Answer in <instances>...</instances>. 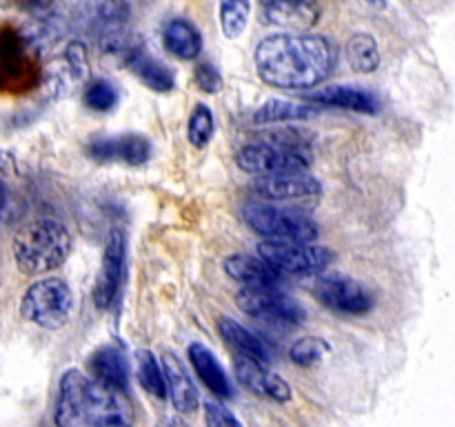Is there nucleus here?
Segmentation results:
<instances>
[{
	"label": "nucleus",
	"mask_w": 455,
	"mask_h": 427,
	"mask_svg": "<svg viewBox=\"0 0 455 427\" xmlns=\"http://www.w3.org/2000/svg\"><path fill=\"white\" fill-rule=\"evenodd\" d=\"M364 3H369L371 7H378V9H385L387 7V0H364Z\"/></svg>",
	"instance_id": "e433bc0d"
},
{
	"label": "nucleus",
	"mask_w": 455,
	"mask_h": 427,
	"mask_svg": "<svg viewBox=\"0 0 455 427\" xmlns=\"http://www.w3.org/2000/svg\"><path fill=\"white\" fill-rule=\"evenodd\" d=\"M98 47H100V52L105 53V56L118 58V60L127 62L138 49H142V43L140 38H138V34L129 31L127 27H120V29H114L109 31V34L100 36V38H98Z\"/></svg>",
	"instance_id": "c85d7f7f"
},
{
	"label": "nucleus",
	"mask_w": 455,
	"mask_h": 427,
	"mask_svg": "<svg viewBox=\"0 0 455 427\" xmlns=\"http://www.w3.org/2000/svg\"><path fill=\"white\" fill-rule=\"evenodd\" d=\"M74 310V294L67 280L49 276L29 285L20 301L22 318L43 329H58L69 323Z\"/></svg>",
	"instance_id": "423d86ee"
},
{
	"label": "nucleus",
	"mask_w": 455,
	"mask_h": 427,
	"mask_svg": "<svg viewBox=\"0 0 455 427\" xmlns=\"http://www.w3.org/2000/svg\"><path fill=\"white\" fill-rule=\"evenodd\" d=\"M235 302L243 314L274 327H296L307 318L305 307L283 289L243 287V292L235 294Z\"/></svg>",
	"instance_id": "0eeeda50"
},
{
	"label": "nucleus",
	"mask_w": 455,
	"mask_h": 427,
	"mask_svg": "<svg viewBox=\"0 0 455 427\" xmlns=\"http://www.w3.org/2000/svg\"><path fill=\"white\" fill-rule=\"evenodd\" d=\"M163 43L164 49L180 60H194L203 52V36L185 18H172L164 25Z\"/></svg>",
	"instance_id": "b1692460"
},
{
	"label": "nucleus",
	"mask_w": 455,
	"mask_h": 427,
	"mask_svg": "<svg viewBox=\"0 0 455 427\" xmlns=\"http://www.w3.org/2000/svg\"><path fill=\"white\" fill-rule=\"evenodd\" d=\"M87 154L93 160H102V163H127V165H142L149 160L151 145L145 136L138 133H123V136H109L98 138V141L89 142Z\"/></svg>",
	"instance_id": "dca6fc26"
},
{
	"label": "nucleus",
	"mask_w": 455,
	"mask_h": 427,
	"mask_svg": "<svg viewBox=\"0 0 455 427\" xmlns=\"http://www.w3.org/2000/svg\"><path fill=\"white\" fill-rule=\"evenodd\" d=\"M234 372L240 385L247 387L256 396H265V399L275 400V403L291 400V385L280 374L271 372L267 363L238 356L234 360Z\"/></svg>",
	"instance_id": "2eb2a0df"
},
{
	"label": "nucleus",
	"mask_w": 455,
	"mask_h": 427,
	"mask_svg": "<svg viewBox=\"0 0 455 427\" xmlns=\"http://www.w3.org/2000/svg\"><path fill=\"white\" fill-rule=\"evenodd\" d=\"M218 18H220L222 34L235 40L247 29L249 18H251V0H220Z\"/></svg>",
	"instance_id": "cd10ccee"
},
{
	"label": "nucleus",
	"mask_w": 455,
	"mask_h": 427,
	"mask_svg": "<svg viewBox=\"0 0 455 427\" xmlns=\"http://www.w3.org/2000/svg\"><path fill=\"white\" fill-rule=\"evenodd\" d=\"M36 53L20 38L18 31L0 34V87L18 89L31 83V71L36 65Z\"/></svg>",
	"instance_id": "4468645a"
},
{
	"label": "nucleus",
	"mask_w": 455,
	"mask_h": 427,
	"mask_svg": "<svg viewBox=\"0 0 455 427\" xmlns=\"http://www.w3.org/2000/svg\"><path fill=\"white\" fill-rule=\"evenodd\" d=\"M132 9L127 0H78L71 12L69 27L83 38H100L109 31L127 27Z\"/></svg>",
	"instance_id": "1a4fd4ad"
},
{
	"label": "nucleus",
	"mask_w": 455,
	"mask_h": 427,
	"mask_svg": "<svg viewBox=\"0 0 455 427\" xmlns=\"http://www.w3.org/2000/svg\"><path fill=\"white\" fill-rule=\"evenodd\" d=\"M314 296L340 314L360 316L373 307V296L363 283L345 274H324L315 280Z\"/></svg>",
	"instance_id": "9b49d317"
},
{
	"label": "nucleus",
	"mask_w": 455,
	"mask_h": 427,
	"mask_svg": "<svg viewBox=\"0 0 455 427\" xmlns=\"http://www.w3.org/2000/svg\"><path fill=\"white\" fill-rule=\"evenodd\" d=\"M258 256L284 276H318L333 262V252L315 240L267 238L258 245Z\"/></svg>",
	"instance_id": "39448f33"
},
{
	"label": "nucleus",
	"mask_w": 455,
	"mask_h": 427,
	"mask_svg": "<svg viewBox=\"0 0 455 427\" xmlns=\"http://www.w3.org/2000/svg\"><path fill=\"white\" fill-rule=\"evenodd\" d=\"M124 265H127V234L120 227H111L105 240L96 287H93V302L98 310H109L116 302L124 278Z\"/></svg>",
	"instance_id": "9d476101"
},
{
	"label": "nucleus",
	"mask_w": 455,
	"mask_h": 427,
	"mask_svg": "<svg viewBox=\"0 0 455 427\" xmlns=\"http://www.w3.org/2000/svg\"><path fill=\"white\" fill-rule=\"evenodd\" d=\"M329 351H331V345H329L324 338L307 336L293 342L289 354H291L293 363L300 365V367H314V365H318Z\"/></svg>",
	"instance_id": "2f4dec72"
},
{
	"label": "nucleus",
	"mask_w": 455,
	"mask_h": 427,
	"mask_svg": "<svg viewBox=\"0 0 455 427\" xmlns=\"http://www.w3.org/2000/svg\"><path fill=\"white\" fill-rule=\"evenodd\" d=\"M89 372L93 374L98 383L111 387V390L127 391L129 390V365L123 351L114 345H102L93 351L89 359Z\"/></svg>",
	"instance_id": "4be33fe9"
},
{
	"label": "nucleus",
	"mask_w": 455,
	"mask_h": 427,
	"mask_svg": "<svg viewBox=\"0 0 455 427\" xmlns=\"http://www.w3.org/2000/svg\"><path fill=\"white\" fill-rule=\"evenodd\" d=\"M71 245L74 240L62 222L40 218L18 231L13 238V258L22 274H47L69 258Z\"/></svg>",
	"instance_id": "7ed1b4c3"
},
{
	"label": "nucleus",
	"mask_w": 455,
	"mask_h": 427,
	"mask_svg": "<svg viewBox=\"0 0 455 427\" xmlns=\"http://www.w3.org/2000/svg\"><path fill=\"white\" fill-rule=\"evenodd\" d=\"M204 421H207V425H213V427L240 425L238 418H235L229 409H225V405L213 403V400L204 403Z\"/></svg>",
	"instance_id": "f704fd0d"
},
{
	"label": "nucleus",
	"mask_w": 455,
	"mask_h": 427,
	"mask_svg": "<svg viewBox=\"0 0 455 427\" xmlns=\"http://www.w3.org/2000/svg\"><path fill=\"white\" fill-rule=\"evenodd\" d=\"M318 116V109L302 102L283 101V98H271L265 105L253 111V123L256 125H283V123H298V120H309Z\"/></svg>",
	"instance_id": "a878e982"
},
{
	"label": "nucleus",
	"mask_w": 455,
	"mask_h": 427,
	"mask_svg": "<svg viewBox=\"0 0 455 427\" xmlns=\"http://www.w3.org/2000/svg\"><path fill=\"white\" fill-rule=\"evenodd\" d=\"M225 271L243 287L283 289L284 285V274L271 267L265 258L249 256V254H234L227 258Z\"/></svg>",
	"instance_id": "f3484780"
},
{
	"label": "nucleus",
	"mask_w": 455,
	"mask_h": 427,
	"mask_svg": "<svg viewBox=\"0 0 455 427\" xmlns=\"http://www.w3.org/2000/svg\"><path fill=\"white\" fill-rule=\"evenodd\" d=\"M89 62L87 52H84L83 43H69L65 53L53 58L43 71V92L44 96L56 101V98L69 96L80 83L87 80Z\"/></svg>",
	"instance_id": "f8f14e48"
},
{
	"label": "nucleus",
	"mask_w": 455,
	"mask_h": 427,
	"mask_svg": "<svg viewBox=\"0 0 455 427\" xmlns=\"http://www.w3.org/2000/svg\"><path fill=\"white\" fill-rule=\"evenodd\" d=\"M256 71L278 89H314L331 76L338 49L320 34H274L256 47Z\"/></svg>",
	"instance_id": "f257e3e1"
},
{
	"label": "nucleus",
	"mask_w": 455,
	"mask_h": 427,
	"mask_svg": "<svg viewBox=\"0 0 455 427\" xmlns=\"http://www.w3.org/2000/svg\"><path fill=\"white\" fill-rule=\"evenodd\" d=\"M238 167L243 172L253 173V176H271V173H287V172H307L311 165L309 154L289 147L275 145V142H251L244 145L235 156Z\"/></svg>",
	"instance_id": "6e6552de"
},
{
	"label": "nucleus",
	"mask_w": 455,
	"mask_h": 427,
	"mask_svg": "<svg viewBox=\"0 0 455 427\" xmlns=\"http://www.w3.org/2000/svg\"><path fill=\"white\" fill-rule=\"evenodd\" d=\"M136 372L140 385L149 391L156 399H164L167 390H164V376L163 367L156 360V356L149 350H138L136 351Z\"/></svg>",
	"instance_id": "c756f323"
},
{
	"label": "nucleus",
	"mask_w": 455,
	"mask_h": 427,
	"mask_svg": "<svg viewBox=\"0 0 455 427\" xmlns=\"http://www.w3.org/2000/svg\"><path fill=\"white\" fill-rule=\"evenodd\" d=\"M187 356H189V363L194 367V372L198 374L200 381L207 385L209 391H213L218 399H231L234 396L231 378L227 376L220 360L216 359V354L207 345H203V342H191L187 347Z\"/></svg>",
	"instance_id": "412c9836"
},
{
	"label": "nucleus",
	"mask_w": 455,
	"mask_h": 427,
	"mask_svg": "<svg viewBox=\"0 0 455 427\" xmlns=\"http://www.w3.org/2000/svg\"><path fill=\"white\" fill-rule=\"evenodd\" d=\"M53 421L60 427H109L129 425L133 416L123 391L78 369H67L58 385Z\"/></svg>",
	"instance_id": "f03ea898"
},
{
	"label": "nucleus",
	"mask_w": 455,
	"mask_h": 427,
	"mask_svg": "<svg viewBox=\"0 0 455 427\" xmlns=\"http://www.w3.org/2000/svg\"><path fill=\"white\" fill-rule=\"evenodd\" d=\"M218 332L225 338L227 345L238 351L240 356H244V359L260 360V363L267 365L271 363L269 345L258 334H253L251 329L240 325L238 320L229 318V316H222V318H218Z\"/></svg>",
	"instance_id": "5701e85b"
},
{
	"label": "nucleus",
	"mask_w": 455,
	"mask_h": 427,
	"mask_svg": "<svg viewBox=\"0 0 455 427\" xmlns=\"http://www.w3.org/2000/svg\"><path fill=\"white\" fill-rule=\"evenodd\" d=\"M347 60L351 69L360 74H371L380 65V49L371 34H355L347 43Z\"/></svg>",
	"instance_id": "bb28decb"
},
{
	"label": "nucleus",
	"mask_w": 455,
	"mask_h": 427,
	"mask_svg": "<svg viewBox=\"0 0 455 427\" xmlns=\"http://www.w3.org/2000/svg\"><path fill=\"white\" fill-rule=\"evenodd\" d=\"M118 102V92L105 78H96L84 87V105L92 111H109Z\"/></svg>",
	"instance_id": "473e14b6"
},
{
	"label": "nucleus",
	"mask_w": 455,
	"mask_h": 427,
	"mask_svg": "<svg viewBox=\"0 0 455 427\" xmlns=\"http://www.w3.org/2000/svg\"><path fill=\"white\" fill-rule=\"evenodd\" d=\"M309 101L315 105L338 107V109L358 111V114L380 111V101L371 92H367L364 87H355V85H331V87L309 93Z\"/></svg>",
	"instance_id": "aec40b11"
},
{
	"label": "nucleus",
	"mask_w": 455,
	"mask_h": 427,
	"mask_svg": "<svg viewBox=\"0 0 455 427\" xmlns=\"http://www.w3.org/2000/svg\"><path fill=\"white\" fill-rule=\"evenodd\" d=\"M213 125H216L213 111L207 105H203V102H198L194 111H191L189 123H187V138H189L191 145L198 147V149L207 147L213 136Z\"/></svg>",
	"instance_id": "7c9ffc66"
},
{
	"label": "nucleus",
	"mask_w": 455,
	"mask_h": 427,
	"mask_svg": "<svg viewBox=\"0 0 455 427\" xmlns=\"http://www.w3.org/2000/svg\"><path fill=\"white\" fill-rule=\"evenodd\" d=\"M196 83H198L200 92L216 93L222 87V76L212 62H203V65L196 67Z\"/></svg>",
	"instance_id": "72a5a7b5"
},
{
	"label": "nucleus",
	"mask_w": 455,
	"mask_h": 427,
	"mask_svg": "<svg viewBox=\"0 0 455 427\" xmlns=\"http://www.w3.org/2000/svg\"><path fill=\"white\" fill-rule=\"evenodd\" d=\"M124 65H127L129 69H132V74L138 76L147 87L154 89V92L164 93L173 92V87H176V76H173V71L169 69L164 62L147 56L145 49H138Z\"/></svg>",
	"instance_id": "393cba45"
},
{
	"label": "nucleus",
	"mask_w": 455,
	"mask_h": 427,
	"mask_svg": "<svg viewBox=\"0 0 455 427\" xmlns=\"http://www.w3.org/2000/svg\"><path fill=\"white\" fill-rule=\"evenodd\" d=\"M251 189L260 198L269 203H305V200H315L323 194V185L318 178L309 176L307 172H287V173H271V176H258L253 181Z\"/></svg>",
	"instance_id": "ddd939ff"
},
{
	"label": "nucleus",
	"mask_w": 455,
	"mask_h": 427,
	"mask_svg": "<svg viewBox=\"0 0 455 427\" xmlns=\"http://www.w3.org/2000/svg\"><path fill=\"white\" fill-rule=\"evenodd\" d=\"M262 18L269 25L309 29L323 12V0H260Z\"/></svg>",
	"instance_id": "6ab92c4d"
},
{
	"label": "nucleus",
	"mask_w": 455,
	"mask_h": 427,
	"mask_svg": "<svg viewBox=\"0 0 455 427\" xmlns=\"http://www.w3.org/2000/svg\"><path fill=\"white\" fill-rule=\"evenodd\" d=\"M12 216H13L12 191H9L7 182H4L3 176H0V222L12 221Z\"/></svg>",
	"instance_id": "c9c22d12"
},
{
	"label": "nucleus",
	"mask_w": 455,
	"mask_h": 427,
	"mask_svg": "<svg viewBox=\"0 0 455 427\" xmlns=\"http://www.w3.org/2000/svg\"><path fill=\"white\" fill-rule=\"evenodd\" d=\"M240 216L256 234L265 236V238L315 240L320 231L314 218L283 203H258V200H253V203L243 205Z\"/></svg>",
	"instance_id": "20e7f679"
},
{
	"label": "nucleus",
	"mask_w": 455,
	"mask_h": 427,
	"mask_svg": "<svg viewBox=\"0 0 455 427\" xmlns=\"http://www.w3.org/2000/svg\"><path fill=\"white\" fill-rule=\"evenodd\" d=\"M160 367H163L164 390H167V396L172 399L173 407L182 414H194L200 405V394L194 378L189 376L187 365L173 351H167V354H163Z\"/></svg>",
	"instance_id": "a211bd4d"
}]
</instances>
